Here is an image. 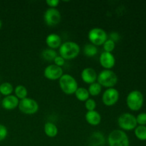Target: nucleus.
<instances>
[{"instance_id": "f257e3e1", "label": "nucleus", "mask_w": 146, "mask_h": 146, "mask_svg": "<svg viewBox=\"0 0 146 146\" xmlns=\"http://www.w3.org/2000/svg\"><path fill=\"white\" fill-rule=\"evenodd\" d=\"M58 48L59 55L65 60H71L76 58L81 51L80 46L77 43L71 41L62 43Z\"/></svg>"}, {"instance_id": "f03ea898", "label": "nucleus", "mask_w": 146, "mask_h": 146, "mask_svg": "<svg viewBox=\"0 0 146 146\" xmlns=\"http://www.w3.org/2000/svg\"><path fill=\"white\" fill-rule=\"evenodd\" d=\"M60 88L64 94L67 95H72L75 94L78 88V82L73 76L68 74H64L58 79Z\"/></svg>"}, {"instance_id": "7ed1b4c3", "label": "nucleus", "mask_w": 146, "mask_h": 146, "mask_svg": "<svg viewBox=\"0 0 146 146\" xmlns=\"http://www.w3.org/2000/svg\"><path fill=\"white\" fill-rule=\"evenodd\" d=\"M118 76L111 69H104L98 74L97 82L102 87L114 88L118 83Z\"/></svg>"}, {"instance_id": "20e7f679", "label": "nucleus", "mask_w": 146, "mask_h": 146, "mask_svg": "<svg viewBox=\"0 0 146 146\" xmlns=\"http://www.w3.org/2000/svg\"><path fill=\"white\" fill-rule=\"evenodd\" d=\"M108 146H130L128 135L122 130H113L108 136Z\"/></svg>"}, {"instance_id": "39448f33", "label": "nucleus", "mask_w": 146, "mask_h": 146, "mask_svg": "<svg viewBox=\"0 0 146 146\" xmlns=\"http://www.w3.org/2000/svg\"><path fill=\"white\" fill-rule=\"evenodd\" d=\"M143 95L138 90H133L127 96V106L133 111H139L143 105Z\"/></svg>"}, {"instance_id": "423d86ee", "label": "nucleus", "mask_w": 146, "mask_h": 146, "mask_svg": "<svg viewBox=\"0 0 146 146\" xmlns=\"http://www.w3.org/2000/svg\"><path fill=\"white\" fill-rule=\"evenodd\" d=\"M88 38L91 44L96 46H101L108 39V34L105 30L99 27L92 28L88 33Z\"/></svg>"}, {"instance_id": "0eeeda50", "label": "nucleus", "mask_w": 146, "mask_h": 146, "mask_svg": "<svg viewBox=\"0 0 146 146\" xmlns=\"http://www.w3.org/2000/svg\"><path fill=\"white\" fill-rule=\"evenodd\" d=\"M18 107L21 113L27 115H34L36 113L39 109L37 101L28 97L24 99L20 100Z\"/></svg>"}, {"instance_id": "6e6552de", "label": "nucleus", "mask_w": 146, "mask_h": 146, "mask_svg": "<svg viewBox=\"0 0 146 146\" xmlns=\"http://www.w3.org/2000/svg\"><path fill=\"white\" fill-rule=\"evenodd\" d=\"M118 124L122 131H132L137 127L136 118L130 113H122L118 118Z\"/></svg>"}, {"instance_id": "1a4fd4ad", "label": "nucleus", "mask_w": 146, "mask_h": 146, "mask_svg": "<svg viewBox=\"0 0 146 146\" xmlns=\"http://www.w3.org/2000/svg\"><path fill=\"white\" fill-rule=\"evenodd\" d=\"M44 20L48 26L54 27L60 23L61 14L56 8H48L44 13Z\"/></svg>"}, {"instance_id": "9d476101", "label": "nucleus", "mask_w": 146, "mask_h": 146, "mask_svg": "<svg viewBox=\"0 0 146 146\" xmlns=\"http://www.w3.org/2000/svg\"><path fill=\"white\" fill-rule=\"evenodd\" d=\"M119 91L115 88H107L102 95V102L106 106L115 105L119 100Z\"/></svg>"}, {"instance_id": "9b49d317", "label": "nucleus", "mask_w": 146, "mask_h": 146, "mask_svg": "<svg viewBox=\"0 0 146 146\" xmlns=\"http://www.w3.org/2000/svg\"><path fill=\"white\" fill-rule=\"evenodd\" d=\"M63 74H64V71L62 68L55 65L54 64L47 66L44 71V77L51 81L58 80L62 76Z\"/></svg>"}, {"instance_id": "f8f14e48", "label": "nucleus", "mask_w": 146, "mask_h": 146, "mask_svg": "<svg viewBox=\"0 0 146 146\" xmlns=\"http://www.w3.org/2000/svg\"><path fill=\"white\" fill-rule=\"evenodd\" d=\"M99 63L105 69H111L115 64V58L112 53L103 51L100 55Z\"/></svg>"}, {"instance_id": "ddd939ff", "label": "nucleus", "mask_w": 146, "mask_h": 146, "mask_svg": "<svg viewBox=\"0 0 146 146\" xmlns=\"http://www.w3.org/2000/svg\"><path fill=\"white\" fill-rule=\"evenodd\" d=\"M97 76H98V74H97L96 71L91 67H87V68H84L81 71V79L83 80L84 82L89 84V85L93 83L96 82Z\"/></svg>"}, {"instance_id": "4468645a", "label": "nucleus", "mask_w": 146, "mask_h": 146, "mask_svg": "<svg viewBox=\"0 0 146 146\" xmlns=\"http://www.w3.org/2000/svg\"><path fill=\"white\" fill-rule=\"evenodd\" d=\"M19 104V100L14 95L5 96L1 101V106H2L3 108L5 110H8V111L15 109L17 107H18Z\"/></svg>"}, {"instance_id": "2eb2a0df", "label": "nucleus", "mask_w": 146, "mask_h": 146, "mask_svg": "<svg viewBox=\"0 0 146 146\" xmlns=\"http://www.w3.org/2000/svg\"><path fill=\"white\" fill-rule=\"evenodd\" d=\"M46 44L48 46V48L54 50L56 48H59L60 46L62 44L61 37L56 33H51L46 37Z\"/></svg>"}, {"instance_id": "dca6fc26", "label": "nucleus", "mask_w": 146, "mask_h": 146, "mask_svg": "<svg viewBox=\"0 0 146 146\" xmlns=\"http://www.w3.org/2000/svg\"><path fill=\"white\" fill-rule=\"evenodd\" d=\"M86 121L88 124L93 126L99 125L101 122V115L97 111H87L85 115Z\"/></svg>"}, {"instance_id": "f3484780", "label": "nucleus", "mask_w": 146, "mask_h": 146, "mask_svg": "<svg viewBox=\"0 0 146 146\" xmlns=\"http://www.w3.org/2000/svg\"><path fill=\"white\" fill-rule=\"evenodd\" d=\"M44 133L49 138H54L58 135V129L56 125L52 122H46L44 126Z\"/></svg>"}, {"instance_id": "a211bd4d", "label": "nucleus", "mask_w": 146, "mask_h": 146, "mask_svg": "<svg viewBox=\"0 0 146 146\" xmlns=\"http://www.w3.org/2000/svg\"><path fill=\"white\" fill-rule=\"evenodd\" d=\"M75 96L77 99L80 101H84L85 102L86 100L89 98L90 94L87 88L84 87H78L75 92Z\"/></svg>"}, {"instance_id": "6ab92c4d", "label": "nucleus", "mask_w": 146, "mask_h": 146, "mask_svg": "<svg viewBox=\"0 0 146 146\" xmlns=\"http://www.w3.org/2000/svg\"><path fill=\"white\" fill-rule=\"evenodd\" d=\"M15 96L19 100H22L27 98L28 96V90L23 85H17L14 89Z\"/></svg>"}, {"instance_id": "aec40b11", "label": "nucleus", "mask_w": 146, "mask_h": 146, "mask_svg": "<svg viewBox=\"0 0 146 146\" xmlns=\"http://www.w3.org/2000/svg\"><path fill=\"white\" fill-rule=\"evenodd\" d=\"M98 49L97 46L92 44H86L84 48V54L87 57H94L98 54Z\"/></svg>"}, {"instance_id": "412c9836", "label": "nucleus", "mask_w": 146, "mask_h": 146, "mask_svg": "<svg viewBox=\"0 0 146 146\" xmlns=\"http://www.w3.org/2000/svg\"><path fill=\"white\" fill-rule=\"evenodd\" d=\"M13 91H14V87L10 83L4 82L0 85V94L5 96L11 95Z\"/></svg>"}, {"instance_id": "4be33fe9", "label": "nucleus", "mask_w": 146, "mask_h": 146, "mask_svg": "<svg viewBox=\"0 0 146 146\" xmlns=\"http://www.w3.org/2000/svg\"><path fill=\"white\" fill-rule=\"evenodd\" d=\"M88 93L92 96H97L99 95L102 91V86L98 82L93 83L90 84L88 88Z\"/></svg>"}, {"instance_id": "5701e85b", "label": "nucleus", "mask_w": 146, "mask_h": 146, "mask_svg": "<svg viewBox=\"0 0 146 146\" xmlns=\"http://www.w3.org/2000/svg\"><path fill=\"white\" fill-rule=\"evenodd\" d=\"M58 56L56 51L54 49H51V48H47L43 51L42 54H41V56L43 57V58H44L46 61H54V58Z\"/></svg>"}, {"instance_id": "b1692460", "label": "nucleus", "mask_w": 146, "mask_h": 146, "mask_svg": "<svg viewBox=\"0 0 146 146\" xmlns=\"http://www.w3.org/2000/svg\"><path fill=\"white\" fill-rule=\"evenodd\" d=\"M135 135L141 141H146V126L145 125H137L135 128Z\"/></svg>"}, {"instance_id": "393cba45", "label": "nucleus", "mask_w": 146, "mask_h": 146, "mask_svg": "<svg viewBox=\"0 0 146 146\" xmlns=\"http://www.w3.org/2000/svg\"><path fill=\"white\" fill-rule=\"evenodd\" d=\"M103 46H104V51L112 53V51L115 49V42L113 41V40L110 39V38H108V39L104 42Z\"/></svg>"}, {"instance_id": "a878e982", "label": "nucleus", "mask_w": 146, "mask_h": 146, "mask_svg": "<svg viewBox=\"0 0 146 146\" xmlns=\"http://www.w3.org/2000/svg\"><path fill=\"white\" fill-rule=\"evenodd\" d=\"M92 143H94V145H101V143H104V138L103 136V135H101L99 133H94L92 135Z\"/></svg>"}, {"instance_id": "bb28decb", "label": "nucleus", "mask_w": 146, "mask_h": 146, "mask_svg": "<svg viewBox=\"0 0 146 146\" xmlns=\"http://www.w3.org/2000/svg\"><path fill=\"white\" fill-rule=\"evenodd\" d=\"M97 106L96 101L93 98H88L85 101V107L88 111H95Z\"/></svg>"}, {"instance_id": "cd10ccee", "label": "nucleus", "mask_w": 146, "mask_h": 146, "mask_svg": "<svg viewBox=\"0 0 146 146\" xmlns=\"http://www.w3.org/2000/svg\"><path fill=\"white\" fill-rule=\"evenodd\" d=\"M135 118H136L137 123L139 124L140 125H146V113H141Z\"/></svg>"}, {"instance_id": "c85d7f7f", "label": "nucleus", "mask_w": 146, "mask_h": 146, "mask_svg": "<svg viewBox=\"0 0 146 146\" xmlns=\"http://www.w3.org/2000/svg\"><path fill=\"white\" fill-rule=\"evenodd\" d=\"M8 135V130L5 125L0 124V141H2L5 139Z\"/></svg>"}, {"instance_id": "c756f323", "label": "nucleus", "mask_w": 146, "mask_h": 146, "mask_svg": "<svg viewBox=\"0 0 146 146\" xmlns=\"http://www.w3.org/2000/svg\"><path fill=\"white\" fill-rule=\"evenodd\" d=\"M54 64L58 66L61 67L65 64V59L63 57H61L60 55H58L54 60Z\"/></svg>"}, {"instance_id": "7c9ffc66", "label": "nucleus", "mask_w": 146, "mask_h": 146, "mask_svg": "<svg viewBox=\"0 0 146 146\" xmlns=\"http://www.w3.org/2000/svg\"><path fill=\"white\" fill-rule=\"evenodd\" d=\"M46 3L49 7V8H56L60 1L59 0H46Z\"/></svg>"}, {"instance_id": "2f4dec72", "label": "nucleus", "mask_w": 146, "mask_h": 146, "mask_svg": "<svg viewBox=\"0 0 146 146\" xmlns=\"http://www.w3.org/2000/svg\"><path fill=\"white\" fill-rule=\"evenodd\" d=\"M110 39L113 40V41H118V39H119V34H118V33H115V32H113V33H111V38H110Z\"/></svg>"}, {"instance_id": "473e14b6", "label": "nucleus", "mask_w": 146, "mask_h": 146, "mask_svg": "<svg viewBox=\"0 0 146 146\" xmlns=\"http://www.w3.org/2000/svg\"><path fill=\"white\" fill-rule=\"evenodd\" d=\"M1 26H2V21H1V20L0 19V29L1 28Z\"/></svg>"}]
</instances>
